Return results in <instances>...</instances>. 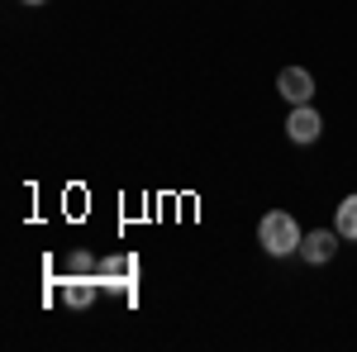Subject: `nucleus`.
<instances>
[{
    "label": "nucleus",
    "instance_id": "7ed1b4c3",
    "mask_svg": "<svg viewBox=\"0 0 357 352\" xmlns=\"http://www.w3.org/2000/svg\"><path fill=\"white\" fill-rule=\"evenodd\" d=\"M276 91H281L286 105H310V100H314V77H310L305 67H281Z\"/></svg>",
    "mask_w": 357,
    "mask_h": 352
},
{
    "label": "nucleus",
    "instance_id": "20e7f679",
    "mask_svg": "<svg viewBox=\"0 0 357 352\" xmlns=\"http://www.w3.org/2000/svg\"><path fill=\"white\" fill-rule=\"evenodd\" d=\"M319 134H324L319 109L314 105H291V114H286V138H291V143H314Z\"/></svg>",
    "mask_w": 357,
    "mask_h": 352
},
{
    "label": "nucleus",
    "instance_id": "f257e3e1",
    "mask_svg": "<svg viewBox=\"0 0 357 352\" xmlns=\"http://www.w3.org/2000/svg\"><path fill=\"white\" fill-rule=\"evenodd\" d=\"M301 238H305V229L296 224V215H286V210H267L262 224H257V243L267 247L272 257H291V252H301Z\"/></svg>",
    "mask_w": 357,
    "mask_h": 352
},
{
    "label": "nucleus",
    "instance_id": "1a4fd4ad",
    "mask_svg": "<svg viewBox=\"0 0 357 352\" xmlns=\"http://www.w3.org/2000/svg\"><path fill=\"white\" fill-rule=\"evenodd\" d=\"M24 5H43V0H24Z\"/></svg>",
    "mask_w": 357,
    "mask_h": 352
},
{
    "label": "nucleus",
    "instance_id": "0eeeda50",
    "mask_svg": "<svg viewBox=\"0 0 357 352\" xmlns=\"http://www.w3.org/2000/svg\"><path fill=\"white\" fill-rule=\"evenodd\" d=\"M333 229H338V238H357V190H353V195H343Z\"/></svg>",
    "mask_w": 357,
    "mask_h": 352
},
{
    "label": "nucleus",
    "instance_id": "f03ea898",
    "mask_svg": "<svg viewBox=\"0 0 357 352\" xmlns=\"http://www.w3.org/2000/svg\"><path fill=\"white\" fill-rule=\"evenodd\" d=\"M96 291H100V276H82V271H67V281L57 286V300L67 309H91L96 305Z\"/></svg>",
    "mask_w": 357,
    "mask_h": 352
},
{
    "label": "nucleus",
    "instance_id": "423d86ee",
    "mask_svg": "<svg viewBox=\"0 0 357 352\" xmlns=\"http://www.w3.org/2000/svg\"><path fill=\"white\" fill-rule=\"evenodd\" d=\"M138 271V262L129 257V252H110V257H100V286H129V276Z\"/></svg>",
    "mask_w": 357,
    "mask_h": 352
},
{
    "label": "nucleus",
    "instance_id": "39448f33",
    "mask_svg": "<svg viewBox=\"0 0 357 352\" xmlns=\"http://www.w3.org/2000/svg\"><path fill=\"white\" fill-rule=\"evenodd\" d=\"M333 247H338V229H310L301 238V257L305 262H314V267H324L333 257Z\"/></svg>",
    "mask_w": 357,
    "mask_h": 352
},
{
    "label": "nucleus",
    "instance_id": "6e6552de",
    "mask_svg": "<svg viewBox=\"0 0 357 352\" xmlns=\"http://www.w3.org/2000/svg\"><path fill=\"white\" fill-rule=\"evenodd\" d=\"M67 271H82V276H96V271H100V262H96V257H91L86 247H77V252L67 257Z\"/></svg>",
    "mask_w": 357,
    "mask_h": 352
}]
</instances>
